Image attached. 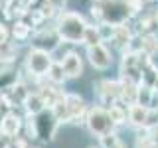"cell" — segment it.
I'll use <instances>...</instances> for the list:
<instances>
[{
  "mask_svg": "<svg viewBox=\"0 0 158 148\" xmlns=\"http://www.w3.org/2000/svg\"><path fill=\"white\" fill-rule=\"evenodd\" d=\"M65 105H67V115L69 121L73 125H85V117H87V103L83 101V97L75 95V93H65Z\"/></svg>",
  "mask_w": 158,
  "mask_h": 148,
  "instance_id": "5",
  "label": "cell"
},
{
  "mask_svg": "<svg viewBox=\"0 0 158 148\" xmlns=\"http://www.w3.org/2000/svg\"><path fill=\"white\" fill-rule=\"evenodd\" d=\"M127 109H128V107H125L121 101H115L113 105L107 107V113H109V117H111V121H113V125H115V128L127 122Z\"/></svg>",
  "mask_w": 158,
  "mask_h": 148,
  "instance_id": "14",
  "label": "cell"
},
{
  "mask_svg": "<svg viewBox=\"0 0 158 148\" xmlns=\"http://www.w3.org/2000/svg\"><path fill=\"white\" fill-rule=\"evenodd\" d=\"M85 126H87V130L97 138L107 134V132H111V130H115V125H113L111 117H109V113H107V107H103V105H93V107L87 109Z\"/></svg>",
  "mask_w": 158,
  "mask_h": 148,
  "instance_id": "2",
  "label": "cell"
},
{
  "mask_svg": "<svg viewBox=\"0 0 158 148\" xmlns=\"http://www.w3.org/2000/svg\"><path fill=\"white\" fill-rule=\"evenodd\" d=\"M99 148H127L125 142L121 140V136L115 130L107 132V134L99 136Z\"/></svg>",
  "mask_w": 158,
  "mask_h": 148,
  "instance_id": "18",
  "label": "cell"
},
{
  "mask_svg": "<svg viewBox=\"0 0 158 148\" xmlns=\"http://www.w3.org/2000/svg\"><path fill=\"white\" fill-rule=\"evenodd\" d=\"M0 148H12V142H10V138H2V144Z\"/></svg>",
  "mask_w": 158,
  "mask_h": 148,
  "instance_id": "27",
  "label": "cell"
},
{
  "mask_svg": "<svg viewBox=\"0 0 158 148\" xmlns=\"http://www.w3.org/2000/svg\"><path fill=\"white\" fill-rule=\"evenodd\" d=\"M12 34H14V38H18V39H26L28 34H30V26L26 22H16L14 28H12Z\"/></svg>",
  "mask_w": 158,
  "mask_h": 148,
  "instance_id": "23",
  "label": "cell"
},
{
  "mask_svg": "<svg viewBox=\"0 0 158 148\" xmlns=\"http://www.w3.org/2000/svg\"><path fill=\"white\" fill-rule=\"evenodd\" d=\"M38 93L42 95L44 103H46L48 109H49V107H52L59 97H61V93H63V91H59V89H56V85H53V83H49V85H42V89H40Z\"/></svg>",
  "mask_w": 158,
  "mask_h": 148,
  "instance_id": "17",
  "label": "cell"
},
{
  "mask_svg": "<svg viewBox=\"0 0 158 148\" xmlns=\"http://www.w3.org/2000/svg\"><path fill=\"white\" fill-rule=\"evenodd\" d=\"M140 130H144V132H140V134L136 136L135 148H156L158 144H156V142L150 138V134H148V130H146V128H140Z\"/></svg>",
  "mask_w": 158,
  "mask_h": 148,
  "instance_id": "22",
  "label": "cell"
},
{
  "mask_svg": "<svg viewBox=\"0 0 158 148\" xmlns=\"http://www.w3.org/2000/svg\"><path fill=\"white\" fill-rule=\"evenodd\" d=\"M59 63H61L67 79H75V77H79L83 73V61H81V57H79V53H75V51L65 53Z\"/></svg>",
  "mask_w": 158,
  "mask_h": 148,
  "instance_id": "10",
  "label": "cell"
},
{
  "mask_svg": "<svg viewBox=\"0 0 158 148\" xmlns=\"http://www.w3.org/2000/svg\"><path fill=\"white\" fill-rule=\"evenodd\" d=\"M32 118H34V125H36L38 138H42V140H52V138L56 136L59 121H57V117L53 115L52 109H44L40 115L32 117Z\"/></svg>",
  "mask_w": 158,
  "mask_h": 148,
  "instance_id": "4",
  "label": "cell"
},
{
  "mask_svg": "<svg viewBox=\"0 0 158 148\" xmlns=\"http://www.w3.org/2000/svg\"><path fill=\"white\" fill-rule=\"evenodd\" d=\"M152 89L158 93V73H156V79H154V85H152Z\"/></svg>",
  "mask_w": 158,
  "mask_h": 148,
  "instance_id": "28",
  "label": "cell"
},
{
  "mask_svg": "<svg viewBox=\"0 0 158 148\" xmlns=\"http://www.w3.org/2000/svg\"><path fill=\"white\" fill-rule=\"evenodd\" d=\"M101 42H103V38H101V32H99V26H87L83 43L89 47V46H95V43H101Z\"/></svg>",
  "mask_w": 158,
  "mask_h": 148,
  "instance_id": "21",
  "label": "cell"
},
{
  "mask_svg": "<svg viewBox=\"0 0 158 148\" xmlns=\"http://www.w3.org/2000/svg\"><path fill=\"white\" fill-rule=\"evenodd\" d=\"M4 4H8V0H0V6H4Z\"/></svg>",
  "mask_w": 158,
  "mask_h": 148,
  "instance_id": "29",
  "label": "cell"
},
{
  "mask_svg": "<svg viewBox=\"0 0 158 148\" xmlns=\"http://www.w3.org/2000/svg\"><path fill=\"white\" fill-rule=\"evenodd\" d=\"M24 128V118L18 115L16 111H6L0 118V134L4 138H14L20 134V130Z\"/></svg>",
  "mask_w": 158,
  "mask_h": 148,
  "instance_id": "7",
  "label": "cell"
},
{
  "mask_svg": "<svg viewBox=\"0 0 158 148\" xmlns=\"http://www.w3.org/2000/svg\"><path fill=\"white\" fill-rule=\"evenodd\" d=\"M8 38H10V30L4 26V24H0V46H2V43H8Z\"/></svg>",
  "mask_w": 158,
  "mask_h": 148,
  "instance_id": "25",
  "label": "cell"
},
{
  "mask_svg": "<svg viewBox=\"0 0 158 148\" xmlns=\"http://www.w3.org/2000/svg\"><path fill=\"white\" fill-rule=\"evenodd\" d=\"M118 93H121V81H113V79H103L97 83V97L99 105H113L118 101Z\"/></svg>",
  "mask_w": 158,
  "mask_h": 148,
  "instance_id": "8",
  "label": "cell"
},
{
  "mask_svg": "<svg viewBox=\"0 0 158 148\" xmlns=\"http://www.w3.org/2000/svg\"><path fill=\"white\" fill-rule=\"evenodd\" d=\"M87 59L95 69H99V71H105V69H109L113 65V56H111V51L103 46V42L87 47Z\"/></svg>",
  "mask_w": 158,
  "mask_h": 148,
  "instance_id": "6",
  "label": "cell"
},
{
  "mask_svg": "<svg viewBox=\"0 0 158 148\" xmlns=\"http://www.w3.org/2000/svg\"><path fill=\"white\" fill-rule=\"evenodd\" d=\"M113 42H115L117 47L125 49V47H131V32L125 28V26H117L115 28V34H113Z\"/></svg>",
  "mask_w": 158,
  "mask_h": 148,
  "instance_id": "19",
  "label": "cell"
},
{
  "mask_svg": "<svg viewBox=\"0 0 158 148\" xmlns=\"http://www.w3.org/2000/svg\"><path fill=\"white\" fill-rule=\"evenodd\" d=\"M2 138H4V136H0V144H2Z\"/></svg>",
  "mask_w": 158,
  "mask_h": 148,
  "instance_id": "32",
  "label": "cell"
},
{
  "mask_svg": "<svg viewBox=\"0 0 158 148\" xmlns=\"http://www.w3.org/2000/svg\"><path fill=\"white\" fill-rule=\"evenodd\" d=\"M154 111H156V113H158V105H154Z\"/></svg>",
  "mask_w": 158,
  "mask_h": 148,
  "instance_id": "31",
  "label": "cell"
},
{
  "mask_svg": "<svg viewBox=\"0 0 158 148\" xmlns=\"http://www.w3.org/2000/svg\"><path fill=\"white\" fill-rule=\"evenodd\" d=\"M2 107H4V105H2V101H0V113H2Z\"/></svg>",
  "mask_w": 158,
  "mask_h": 148,
  "instance_id": "30",
  "label": "cell"
},
{
  "mask_svg": "<svg viewBox=\"0 0 158 148\" xmlns=\"http://www.w3.org/2000/svg\"><path fill=\"white\" fill-rule=\"evenodd\" d=\"M154 97H156V91H154V89L148 87V85H142V83H138V91H136V103H138V105L152 109Z\"/></svg>",
  "mask_w": 158,
  "mask_h": 148,
  "instance_id": "15",
  "label": "cell"
},
{
  "mask_svg": "<svg viewBox=\"0 0 158 148\" xmlns=\"http://www.w3.org/2000/svg\"><path fill=\"white\" fill-rule=\"evenodd\" d=\"M48 4L57 12V10H61L63 6H65V0H48Z\"/></svg>",
  "mask_w": 158,
  "mask_h": 148,
  "instance_id": "26",
  "label": "cell"
},
{
  "mask_svg": "<svg viewBox=\"0 0 158 148\" xmlns=\"http://www.w3.org/2000/svg\"><path fill=\"white\" fill-rule=\"evenodd\" d=\"M148 117H150V109L138 105V103H135V105H131L127 109V122L135 128H146Z\"/></svg>",
  "mask_w": 158,
  "mask_h": 148,
  "instance_id": "9",
  "label": "cell"
},
{
  "mask_svg": "<svg viewBox=\"0 0 158 148\" xmlns=\"http://www.w3.org/2000/svg\"><path fill=\"white\" fill-rule=\"evenodd\" d=\"M22 107H24V111H26L28 117H36V115H40V113L44 111V109H48V105L44 103L42 95H40V93H32V91L26 95Z\"/></svg>",
  "mask_w": 158,
  "mask_h": 148,
  "instance_id": "12",
  "label": "cell"
},
{
  "mask_svg": "<svg viewBox=\"0 0 158 148\" xmlns=\"http://www.w3.org/2000/svg\"><path fill=\"white\" fill-rule=\"evenodd\" d=\"M46 77H48L49 83H53V85H63V83L67 81V75H65V71H63V67H61L59 61L52 63V67H49V71H48Z\"/></svg>",
  "mask_w": 158,
  "mask_h": 148,
  "instance_id": "16",
  "label": "cell"
},
{
  "mask_svg": "<svg viewBox=\"0 0 158 148\" xmlns=\"http://www.w3.org/2000/svg\"><path fill=\"white\" fill-rule=\"evenodd\" d=\"M156 148H158V146H156Z\"/></svg>",
  "mask_w": 158,
  "mask_h": 148,
  "instance_id": "33",
  "label": "cell"
},
{
  "mask_svg": "<svg viewBox=\"0 0 158 148\" xmlns=\"http://www.w3.org/2000/svg\"><path fill=\"white\" fill-rule=\"evenodd\" d=\"M59 34H57V30H53V32H42V34H38L36 36V47H42V49H46V51L52 53L53 49H56L59 46Z\"/></svg>",
  "mask_w": 158,
  "mask_h": 148,
  "instance_id": "13",
  "label": "cell"
},
{
  "mask_svg": "<svg viewBox=\"0 0 158 148\" xmlns=\"http://www.w3.org/2000/svg\"><path fill=\"white\" fill-rule=\"evenodd\" d=\"M89 24L85 22V18L77 12H63L57 20V34L63 42L67 43H83L85 38V30Z\"/></svg>",
  "mask_w": 158,
  "mask_h": 148,
  "instance_id": "1",
  "label": "cell"
},
{
  "mask_svg": "<svg viewBox=\"0 0 158 148\" xmlns=\"http://www.w3.org/2000/svg\"><path fill=\"white\" fill-rule=\"evenodd\" d=\"M140 51H146L148 56H154L158 51V38L154 34H146L142 38V43H140Z\"/></svg>",
  "mask_w": 158,
  "mask_h": 148,
  "instance_id": "20",
  "label": "cell"
},
{
  "mask_svg": "<svg viewBox=\"0 0 158 148\" xmlns=\"http://www.w3.org/2000/svg\"><path fill=\"white\" fill-rule=\"evenodd\" d=\"M52 63H53L52 53L46 51V49H42V47L30 49L28 56H26V69H28L30 75L36 77V79L46 77L48 71H49V67H52Z\"/></svg>",
  "mask_w": 158,
  "mask_h": 148,
  "instance_id": "3",
  "label": "cell"
},
{
  "mask_svg": "<svg viewBox=\"0 0 158 148\" xmlns=\"http://www.w3.org/2000/svg\"><path fill=\"white\" fill-rule=\"evenodd\" d=\"M10 142H12V148H32V140H30L28 136H14L10 138Z\"/></svg>",
  "mask_w": 158,
  "mask_h": 148,
  "instance_id": "24",
  "label": "cell"
},
{
  "mask_svg": "<svg viewBox=\"0 0 158 148\" xmlns=\"http://www.w3.org/2000/svg\"><path fill=\"white\" fill-rule=\"evenodd\" d=\"M136 91H138V83L121 77V93H118V101H121L123 105H127V107L135 105V103H136Z\"/></svg>",
  "mask_w": 158,
  "mask_h": 148,
  "instance_id": "11",
  "label": "cell"
}]
</instances>
